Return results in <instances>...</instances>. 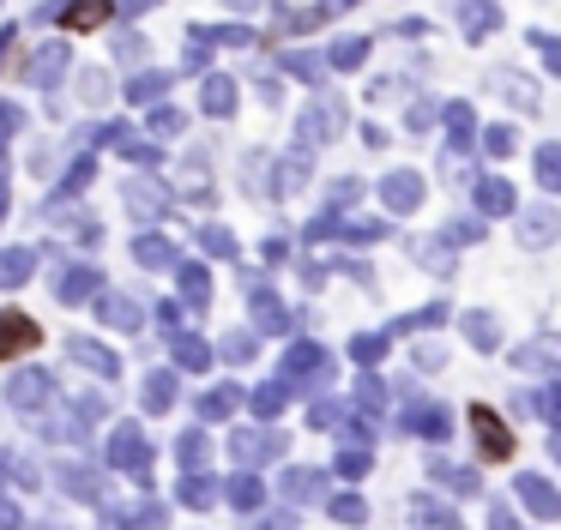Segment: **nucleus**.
Returning a JSON list of instances; mask_svg holds the SVG:
<instances>
[{"instance_id": "nucleus-7", "label": "nucleus", "mask_w": 561, "mask_h": 530, "mask_svg": "<svg viewBox=\"0 0 561 530\" xmlns=\"http://www.w3.org/2000/svg\"><path fill=\"white\" fill-rule=\"evenodd\" d=\"M489 91H501L513 108H525V115H537V84L525 79V72H507V67H501V72H489Z\"/></svg>"}, {"instance_id": "nucleus-15", "label": "nucleus", "mask_w": 561, "mask_h": 530, "mask_svg": "<svg viewBox=\"0 0 561 530\" xmlns=\"http://www.w3.org/2000/svg\"><path fill=\"white\" fill-rule=\"evenodd\" d=\"M411 199H416V181L399 175V181H392V205H411Z\"/></svg>"}, {"instance_id": "nucleus-3", "label": "nucleus", "mask_w": 561, "mask_h": 530, "mask_svg": "<svg viewBox=\"0 0 561 530\" xmlns=\"http://www.w3.org/2000/svg\"><path fill=\"white\" fill-rule=\"evenodd\" d=\"M507 361L519 373H549V380H561V337L556 332H549V337H525Z\"/></svg>"}, {"instance_id": "nucleus-6", "label": "nucleus", "mask_w": 561, "mask_h": 530, "mask_svg": "<svg viewBox=\"0 0 561 530\" xmlns=\"http://www.w3.org/2000/svg\"><path fill=\"white\" fill-rule=\"evenodd\" d=\"M519 500H525V512L543 518V525H556V518H561V488H556V482H543V476H519Z\"/></svg>"}, {"instance_id": "nucleus-8", "label": "nucleus", "mask_w": 561, "mask_h": 530, "mask_svg": "<svg viewBox=\"0 0 561 530\" xmlns=\"http://www.w3.org/2000/svg\"><path fill=\"white\" fill-rule=\"evenodd\" d=\"M537 181H543V193H561V145H537Z\"/></svg>"}, {"instance_id": "nucleus-5", "label": "nucleus", "mask_w": 561, "mask_h": 530, "mask_svg": "<svg viewBox=\"0 0 561 530\" xmlns=\"http://www.w3.org/2000/svg\"><path fill=\"white\" fill-rule=\"evenodd\" d=\"M115 19V0H67L61 7V31L67 36H91Z\"/></svg>"}, {"instance_id": "nucleus-4", "label": "nucleus", "mask_w": 561, "mask_h": 530, "mask_svg": "<svg viewBox=\"0 0 561 530\" xmlns=\"http://www.w3.org/2000/svg\"><path fill=\"white\" fill-rule=\"evenodd\" d=\"M513 229H519V247H556L561 241V211L556 205H525Z\"/></svg>"}, {"instance_id": "nucleus-13", "label": "nucleus", "mask_w": 561, "mask_h": 530, "mask_svg": "<svg viewBox=\"0 0 561 530\" xmlns=\"http://www.w3.org/2000/svg\"><path fill=\"white\" fill-rule=\"evenodd\" d=\"M465 332H471L477 349H495V320H489V313H471V320H465Z\"/></svg>"}, {"instance_id": "nucleus-1", "label": "nucleus", "mask_w": 561, "mask_h": 530, "mask_svg": "<svg viewBox=\"0 0 561 530\" xmlns=\"http://www.w3.org/2000/svg\"><path fill=\"white\" fill-rule=\"evenodd\" d=\"M31 349H43V325L25 308H0V361H19Z\"/></svg>"}, {"instance_id": "nucleus-16", "label": "nucleus", "mask_w": 561, "mask_h": 530, "mask_svg": "<svg viewBox=\"0 0 561 530\" xmlns=\"http://www.w3.org/2000/svg\"><path fill=\"white\" fill-rule=\"evenodd\" d=\"M549 446H556V458H561V428H556V440H549Z\"/></svg>"}, {"instance_id": "nucleus-10", "label": "nucleus", "mask_w": 561, "mask_h": 530, "mask_svg": "<svg viewBox=\"0 0 561 530\" xmlns=\"http://www.w3.org/2000/svg\"><path fill=\"white\" fill-rule=\"evenodd\" d=\"M531 48L543 55V67L561 79V36H556V31H531Z\"/></svg>"}, {"instance_id": "nucleus-9", "label": "nucleus", "mask_w": 561, "mask_h": 530, "mask_svg": "<svg viewBox=\"0 0 561 530\" xmlns=\"http://www.w3.org/2000/svg\"><path fill=\"white\" fill-rule=\"evenodd\" d=\"M519 404H525V410H537V416H549V422L561 428V385H556V380H549V385H537L531 398H519Z\"/></svg>"}, {"instance_id": "nucleus-11", "label": "nucleus", "mask_w": 561, "mask_h": 530, "mask_svg": "<svg viewBox=\"0 0 561 530\" xmlns=\"http://www.w3.org/2000/svg\"><path fill=\"white\" fill-rule=\"evenodd\" d=\"M477 199H483V211H513V187H507V181H483Z\"/></svg>"}, {"instance_id": "nucleus-2", "label": "nucleus", "mask_w": 561, "mask_h": 530, "mask_svg": "<svg viewBox=\"0 0 561 530\" xmlns=\"http://www.w3.org/2000/svg\"><path fill=\"white\" fill-rule=\"evenodd\" d=\"M471 440H477V458H489V464L513 458V434H507V422H501L489 404H471Z\"/></svg>"}, {"instance_id": "nucleus-12", "label": "nucleus", "mask_w": 561, "mask_h": 530, "mask_svg": "<svg viewBox=\"0 0 561 530\" xmlns=\"http://www.w3.org/2000/svg\"><path fill=\"white\" fill-rule=\"evenodd\" d=\"M483 151H489V157L519 151V132H513V127H489V132H483Z\"/></svg>"}, {"instance_id": "nucleus-14", "label": "nucleus", "mask_w": 561, "mask_h": 530, "mask_svg": "<svg viewBox=\"0 0 561 530\" xmlns=\"http://www.w3.org/2000/svg\"><path fill=\"white\" fill-rule=\"evenodd\" d=\"M465 31L471 36H483V31H495V7H477L471 19H465Z\"/></svg>"}]
</instances>
